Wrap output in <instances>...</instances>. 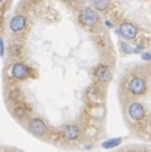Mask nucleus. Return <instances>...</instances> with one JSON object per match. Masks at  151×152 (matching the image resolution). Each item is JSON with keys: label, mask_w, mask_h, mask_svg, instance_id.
<instances>
[{"label": "nucleus", "mask_w": 151, "mask_h": 152, "mask_svg": "<svg viewBox=\"0 0 151 152\" xmlns=\"http://www.w3.org/2000/svg\"><path fill=\"white\" fill-rule=\"evenodd\" d=\"M18 97H19V91L13 89V91L9 92V98H10V99H17Z\"/></svg>", "instance_id": "ddd939ff"}, {"label": "nucleus", "mask_w": 151, "mask_h": 152, "mask_svg": "<svg viewBox=\"0 0 151 152\" xmlns=\"http://www.w3.org/2000/svg\"><path fill=\"white\" fill-rule=\"evenodd\" d=\"M142 50H144V47H142V45H137V47L133 49V53H140V52H142Z\"/></svg>", "instance_id": "dca6fc26"}, {"label": "nucleus", "mask_w": 151, "mask_h": 152, "mask_svg": "<svg viewBox=\"0 0 151 152\" xmlns=\"http://www.w3.org/2000/svg\"><path fill=\"white\" fill-rule=\"evenodd\" d=\"M12 74L15 79H25L29 75V69L24 63H15L12 68Z\"/></svg>", "instance_id": "423d86ee"}, {"label": "nucleus", "mask_w": 151, "mask_h": 152, "mask_svg": "<svg viewBox=\"0 0 151 152\" xmlns=\"http://www.w3.org/2000/svg\"><path fill=\"white\" fill-rule=\"evenodd\" d=\"M4 56V40L0 38V57Z\"/></svg>", "instance_id": "2eb2a0df"}, {"label": "nucleus", "mask_w": 151, "mask_h": 152, "mask_svg": "<svg viewBox=\"0 0 151 152\" xmlns=\"http://www.w3.org/2000/svg\"><path fill=\"white\" fill-rule=\"evenodd\" d=\"M25 24H26V20L23 15H15V17L10 20V29L15 33H18V31H21L24 28H25Z\"/></svg>", "instance_id": "1a4fd4ad"}, {"label": "nucleus", "mask_w": 151, "mask_h": 152, "mask_svg": "<svg viewBox=\"0 0 151 152\" xmlns=\"http://www.w3.org/2000/svg\"><path fill=\"white\" fill-rule=\"evenodd\" d=\"M91 1H92L93 7L101 12H105L111 7V0H91Z\"/></svg>", "instance_id": "9d476101"}, {"label": "nucleus", "mask_w": 151, "mask_h": 152, "mask_svg": "<svg viewBox=\"0 0 151 152\" xmlns=\"http://www.w3.org/2000/svg\"><path fill=\"white\" fill-rule=\"evenodd\" d=\"M62 134H63V137L68 141L77 140L79 137V128L76 126V124H67V126L62 129Z\"/></svg>", "instance_id": "6e6552de"}, {"label": "nucleus", "mask_w": 151, "mask_h": 152, "mask_svg": "<svg viewBox=\"0 0 151 152\" xmlns=\"http://www.w3.org/2000/svg\"><path fill=\"white\" fill-rule=\"evenodd\" d=\"M127 115L133 121H141L145 117V107L140 102H132L127 107Z\"/></svg>", "instance_id": "7ed1b4c3"}, {"label": "nucleus", "mask_w": 151, "mask_h": 152, "mask_svg": "<svg viewBox=\"0 0 151 152\" xmlns=\"http://www.w3.org/2000/svg\"><path fill=\"white\" fill-rule=\"evenodd\" d=\"M1 1H4V0H0V3H1Z\"/></svg>", "instance_id": "aec40b11"}, {"label": "nucleus", "mask_w": 151, "mask_h": 152, "mask_svg": "<svg viewBox=\"0 0 151 152\" xmlns=\"http://www.w3.org/2000/svg\"><path fill=\"white\" fill-rule=\"evenodd\" d=\"M100 20V17L97 14L96 10L92 8H84L79 14V21L82 23L84 26H95Z\"/></svg>", "instance_id": "f03ea898"}, {"label": "nucleus", "mask_w": 151, "mask_h": 152, "mask_svg": "<svg viewBox=\"0 0 151 152\" xmlns=\"http://www.w3.org/2000/svg\"><path fill=\"white\" fill-rule=\"evenodd\" d=\"M120 49H121V52L123 54H132L133 53V48L130 44L125 43V42H121L120 43Z\"/></svg>", "instance_id": "f8f14e48"}, {"label": "nucleus", "mask_w": 151, "mask_h": 152, "mask_svg": "<svg viewBox=\"0 0 151 152\" xmlns=\"http://www.w3.org/2000/svg\"><path fill=\"white\" fill-rule=\"evenodd\" d=\"M29 131L35 136H42L47 132V124L40 118H33L29 122Z\"/></svg>", "instance_id": "20e7f679"}, {"label": "nucleus", "mask_w": 151, "mask_h": 152, "mask_svg": "<svg viewBox=\"0 0 151 152\" xmlns=\"http://www.w3.org/2000/svg\"><path fill=\"white\" fill-rule=\"evenodd\" d=\"M146 88H147L146 80L141 77H133L128 80V83H127V89L133 96L144 94L145 92H146Z\"/></svg>", "instance_id": "f257e3e1"}, {"label": "nucleus", "mask_w": 151, "mask_h": 152, "mask_svg": "<svg viewBox=\"0 0 151 152\" xmlns=\"http://www.w3.org/2000/svg\"><path fill=\"white\" fill-rule=\"evenodd\" d=\"M95 75H96V78L98 79L100 82L106 83V82H108V80H111L112 72L107 66H100L95 70Z\"/></svg>", "instance_id": "0eeeda50"}, {"label": "nucleus", "mask_w": 151, "mask_h": 152, "mask_svg": "<svg viewBox=\"0 0 151 152\" xmlns=\"http://www.w3.org/2000/svg\"><path fill=\"white\" fill-rule=\"evenodd\" d=\"M141 59H144V61H151V53H141Z\"/></svg>", "instance_id": "4468645a"}, {"label": "nucleus", "mask_w": 151, "mask_h": 152, "mask_svg": "<svg viewBox=\"0 0 151 152\" xmlns=\"http://www.w3.org/2000/svg\"><path fill=\"white\" fill-rule=\"evenodd\" d=\"M106 25H107V26H110V28H112V26H113V24L111 23V21H108V20L106 21Z\"/></svg>", "instance_id": "a211bd4d"}, {"label": "nucleus", "mask_w": 151, "mask_h": 152, "mask_svg": "<svg viewBox=\"0 0 151 152\" xmlns=\"http://www.w3.org/2000/svg\"><path fill=\"white\" fill-rule=\"evenodd\" d=\"M66 1H69V3H72V1H74V0H66Z\"/></svg>", "instance_id": "6ab92c4d"}, {"label": "nucleus", "mask_w": 151, "mask_h": 152, "mask_svg": "<svg viewBox=\"0 0 151 152\" xmlns=\"http://www.w3.org/2000/svg\"><path fill=\"white\" fill-rule=\"evenodd\" d=\"M15 113H17V115L19 116V117H21V116H25V112L24 111H20V110H17V111H15Z\"/></svg>", "instance_id": "f3484780"}, {"label": "nucleus", "mask_w": 151, "mask_h": 152, "mask_svg": "<svg viewBox=\"0 0 151 152\" xmlns=\"http://www.w3.org/2000/svg\"><path fill=\"white\" fill-rule=\"evenodd\" d=\"M137 33H139V30L132 23H122L120 25V34L125 39H128V40L135 39L137 37Z\"/></svg>", "instance_id": "39448f33"}, {"label": "nucleus", "mask_w": 151, "mask_h": 152, "mask_svg": "<svg viewBox=\"0 0 151 152\" xmlns=\"http://www.w3.org/2000/svg\"><path fill=\"white\" fill-rule=\"evenodd\" d=\"M122 140L121 138H112V140H107L105 141L103 143H102V147L108 150V148H113V147H117L118 145H121Z\"/></svg>", "instance_id": "9b49d317"}]
</instances>
